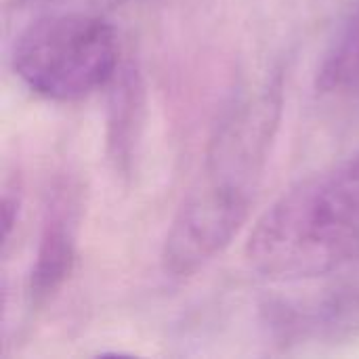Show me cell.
<instances>
[{
  "mask_svg": "<svg viewBox=\"0 0 359 359\" xmlns=\"http://www.w3.org/2000/svg\"><path fill=\"white\" fill-rule=\"evenodd\" d=\"M316 282L303 294L271 297L263 303L261 316L271 339L284 349L358 345L359 259Z\"/></svg>",
  "mask_w": 359,
  "mask_h": 359,
  "instance_id": "277c9868",
  "label": "cell"
},
{
  "mask_svg": "<svg viewBox=\"0 0 359 359\" xmlns=\"http://www.w3.org/2000/svg\"><path fill=\"white\" fill-rule=\"evenodd\" d=\"M118 34L103 15L42 13L13 44V72L38 97L72 103L107 88L120 67Z\"/></svg>",
  "mask_w": 359,
  "mask_h": 359,
  "instance_id": "3957f363",
  "label": "cell"
},
{
  "mask_svg": "<svg viewBox=\"0 0 359 359\" xmlns=\"http://www.w3.org/2000/svg\"><path fill=\"white\" fill-rule=\"evenodd\" d=\"M284 114V74L276 69L221 116L202 168L179 206L162 246V269L191 278L240 233L252 210Z\"/></svg>",
  "mask_w": 359,
  "mask_h": 359,
  "instance_id": "6da1fadb",
  "label": "cell"
},
{
  "mask_svg": "<svg viewBox=\"0 0 359 359\" xmlns=\"http://www.w3.org/2000/svg\"><path fill=\"white\" fill-rule=\"evenodd\" d=\"M244 255L278 284L309 282L359 259V149L278 198L255 223Z\"/></svg>",
  "mask_w": 359,
  "mask_h": 359,
  "instance_id": "7a4b0ae2",
  "label": "cell"
},
{
  "mask_svg": "<svg viewBox=\"0 0 359 359\" xmlns=\"http://www.w3.org/2000/svg\"><path fill=\"white\" fill-rule=\"evenodd\" d=\"M105 149L111 168L122 179H130L137 168V156L145 130L147 88L137 61L120 63L107 86Z\"/></svg>",
  "mask_w": 359,
  "mask_h": 359,
  "instance_id": "8992f818",
  "label": "cell"
},
{
  "mask_svg": "<svg viewBox=\"0 0 359 359\" xmlns=\"http://www.w3.org/2000/svg\"><path fill=\"white\" fill-rule=\"evenodd\" d=\"M126 0H15L17 8L32 11L36 15L42 13H90L103 15L109 8L120 6Z\"/></svg>",
  "mask_w": 359,
  "mask_h": 359,
  "instance_id": "ba28073f",
  "label": "cell"
},
{
  "mask_svg": "<svg viewBox=\"0 0 359 359\" xmlns=\"http://www.w3.org/2000/svg\"><path fill=\"white\" fill-rule=\"evenodd\" d=\"M21 206H23V185H21V177L13 172L2 183V250L4 252L19 223Z\"/></svg>",
  "mask_w": 359,
  "mask_h": 359,
  "instance_id": "9c48e42d",
  "label": "cell"
},
{
  "mask_svg": "<svg viewBox=\"0 0 359 359\" xmlns=\"http://www.w3.org/2000/svg\"><path fill=\"white\" fill-rule=\"evenodd\" d=\"M316 86L322 95L349 97L359 93V0L341 19L318 67Z\"/></svg>",
  "mask_w": 359,
  "mask_h": 359,
  "instance_id": "52a82bcc",
  "label": "cell"
},
{
  "mask_svg": "<svg viewBox=\"0 0 359 359\" xmlns=\"http://www.w3.org/2000/svg\"><path fill=\"white\" fill-rule=\"evenodd\" d=\"M82 215V181L69 172L55 177L46 194L40 238L25 286L29 311H42L69 282L78 259Z\"/></svg>",
  "mask_w": 359,
  "mask_h": 359,
  "instance_id": "5b68a950",
  "label": "cell"
}]
</instances>
